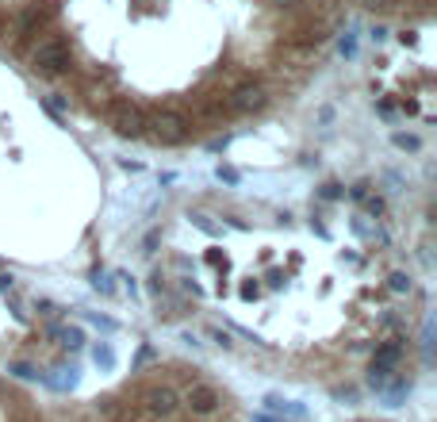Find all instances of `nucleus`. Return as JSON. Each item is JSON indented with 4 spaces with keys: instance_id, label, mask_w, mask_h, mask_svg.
Wrapping results in <instances>:
<instances>
[{
    "instance_id": "f257e3e1",
    "label": "nucleus",
    "mask_w": 437,
    "mask_h": 422,
    "mask_svg": "<svg viewBox=\"0 0 437 422\" xmlns=\"http://www.w3.org/2000/svg\"><path fill=\"white\" fill-rule=\"evenodd\" d=\"M31 62H35V70H39V73L54 77V73H62L65 65H70V46H65L58 35H50V39H43L39 46H35Z\"/></svg>"
},
{
    "instance_id": "f03ea898",
    "label": "nucleus",
    "mask_w": 437,
    "mask_h": 422,
    "mask_svg": "<svg viewBox=\"0 0 437 422\" xmlns=\"http://www.w3.org/2000/svg\"><path fill=\"white\" fill-rule=\"evenodd\" d=\"M146 127L154 135V143H161V146H177L188 135V119L180 111H157L154 119H146Z\"/></svg>"
},
{
    "instance_id": "7ed1b4c3",
    "label": "nucleus",
    "mask_w": 437,
    "mask_h": 422,
    "mask_svg": "<svg viewBox=\"0 0 437 422\" xmlns=\"http://www.w3.org/2000/svg\"><path fill=\"white\" fill-rule=\"evenodd\" d=\"M180 403H184V407L192 411V415H215L223 399H218V392L211 388V384L199 380V384H192V388L184 392V399H180Z\"/></svg>"
},
{
    "instance_id": "20e7f679",
    "label": "nucleus",
    "mask_w": 437,
    "mask_h": 422,
    "mask_svg": "<svg viewBox=\"0 0 437 422\" xmlns=\"http://www.w3.org/2000/svg\"><path fill=\"white\" fill-rule=\"evenodd\" d=\"M146 407H150V415H157V418H169V415H177V407H180V396L173 388H150L146 392Z\"/></svg>"
},
{
    "instance_id": "39448f33",
    "label": "nucleus",
    "mask_w": 437,
    "mask_h": 422,
    "mask_svg": "<svg viewBox=\"0 0 437 422\" xmlns=\"http://www.w3.org/2000/svg\"><path fill=\"white\" fill-rule=\"evenodd\" d=\"M269 104V96H265L261 84H238V89L231 92V108L234 111H261Z\"/></svg>"
},
{
    "instance_id": "423d86ee",
    "label": "nucleus",
    "mask_w": 437,
    "mask_h": 422,
    "mask_svg": "<svg viewBox=\"0 0 437 422\" xmlns=\"http://www.w3.org/2000/svg\"><path fill=\"white\" fill-rule=\"evenodd\" d=\"M142 131H146V116H142L138 108H123L116 116V135L119 138H142Z\"/></svg>"
},
{
    "instance_id": "0eeeda50",
    "label": "nucleus",
    "mask_w": 437,
    "mask_h": 422,
    "mask_svg": "<svg viewBox=\"0 0 437 422\" xmlns=\"http://www.w3.org/2000/svg\"><path fill=\"white\" fill-rule=\"evenodd\" d=\"M399 357H403V345L399 342H384V345H376V357L372 365H384V369H395Z\"/></svg>"
},
{
    "instance_id": "6e6552de",
    "label": "nucleus",
    "mask_w": 437,
    "mask_h": 422,
    "mask_svg": "<svg viewBox=\"0 0 437 422\" xmlns=\"http://www.w3.org/2000/svg\"><path fill=\"white\" fill-rule=\"evenodd\" d=\"M54 334L62 338L65 350H81V345H84V331H81V326H54Z\"/></svg>"
},
{
    "instance_id": "1a4fd4ad",
    "label": "nucleus",
    "mask_w": 437,
    "mask_h": 422,
    "mask_svg": "<svg viewBox=\"0 0 437 422\" xmlns=\"http://www.w3.org/2000/svg\"><path fill=\"white\" fill-rule=\"evenodd\" d=\"M265 407H269V411H280V415H292V418H303V407H299V403L280 399V396H269V399H265Z\"/></svg>"
},
{
    "instance_id": "9d476101",
    "label": "nucleus",
    "mask_w": 437,
    "mask_h": 422,
    "mask_svg": "<svg viewBox=\"0 0 437 422\" xmlns=\"http://www.w3.org/2000/svg\"><path fill=\"white\" fill-rule=\"evenodd\" d=\"M392 143H395V150H403V154H418V150H422V138H418V135H406V131H395Z\"/></svg>"
},
{
    "instance_id": "9b49d317",
    "label": "nucleus",
    "mask_w": 437,
    "mask_h": 422,
    "mask_svg": "<svg viewBox=\"0 0 437 422\" xmlns=\"http://www.w3.org/2000/svg\"><path fill=\"white\" fill-rule=\"evenodd\" d=\"M92 361H96L100 369H116V353H111V345H96V350H92Z\"/></svg>"
},
{
    "instance_id": "f8f14e48",
    "label": "nucleus",
    "mask_w": 437,
    "mask_h": 422,
    "mask_svg": "<svg viewBox=\"0 0 437 422\" xmlns=\"http://www.w3.org/2000/svg\"><path fill=\"white\" fill-rule=\"evenodd\" d=\"M387 380H392V369H384V365H372V372H368V384H372V388H387Z\"/></svg>"
},
{
    "instance_id": "ddd939ff",
    "label": "nucleus",
    "mask_w": 437,
    "mask_h": 422,
    "mask_svg": "<svg viewBox=\"0 0 437 422\" xmlns=\"http://www.w3.org/2000/svg\"><path fill=\"white\" fill-rule=\"evenodd\" d=\"M387 288L392 292H411V273H392L387 277Z\"/></svg>"
},
{
    "instance_id": "4468645a",
    "label": "nucleus",
    "mask_w": 437,
    "mask_h": 422,
    "mask_svg": "<svg viewBox=\"0 0 437 422\" xmlns=\"http://www.w3.org/2000/svg\"><path fill=\"white\" fill-rule=\"evenodd\" d=\"M8 372H12V377H20V380H35L39 377V372L31 369V365H23V361H16V365H8Z\"/></svg>"
},
{
    "instance_id": "2eb2a0df",
    "label": "nucleus",
    "mask_w": 437,
    "mask_h": 422,
    "mask_svg": "<svg viewBox=\"0 0 437 422\" xmlns=\"http://www.w3.org/2000/svg\"><path fill=\"white\" fill-rule=\"evenodd\" d=\"M360 204H365V211H368V215H384V196H372V192H368Z\"/></svg>"
},
{
    "instance_id": "dca6fc26",
    "label": "nucleus",
    "mask_w": 437,
    "mask_h": 422,
    "mask_svg": "<svg viewBox=\"0 0 437 422\" xmlns=\"http://www.w3.org/2000/svg\"><path fill=\"white\" fill-rule=\"evenodd\" d=\"M215 177H218V181H226V184H238V169H231V165H218Z\"/></svg>"
},
{
    "instance_id": "f3484780",
    "label": "nucleus",
    "mask_w": 437,
    "mask_h": 422,
    "mask_svg": "<svg viewBox=\"0 0 437 422\" xmlns=\"http://www.w3.org/2000/svg\"><path fill=\"white\" fill-rule=\"evenodd\" d=\"M192 223H196V227H199V231H204V234H218V227H215V223H211V219H207V215H199V211L192 215Z\"/></svg>"
},
{
    "instance_id": "a211bd4d",
    "label": "nucleus",
    "mask_w": 437,
    "mask_h": 422,
    "mask_svg": "<svg viewBox=\"0 0 437 422\" xmlns=\"http://www.w3.org/2000/svg\"><path fill=\"white\" fill-rule=\"evenodd\" d=\"M211 338L223 345V350H231V345H234V342H231V331H223V326H211Z\"/></svg>"
},
{
    "instance_id": "6ab92c4d",
    "label": "nucleus",
    "mask_w": 437,
    "mask_h": 422,
    "mask_svg": "<svg viewBox=\"0 0 437 422\" xmlns=\"http://www.w3.org/2000/svg\"><path fill=\"white\" fill-rule=\"evenodd\" d=\"M92 284H96V292H104V296H111V292H116V288H111V280L104 277V273H96V280H92Z\"/></svg>"
},
{
    "instance_id": "aec40b11",
    "label": "nucleus",
    "mask_w": 437,
    "mask_h": 422,
    "mask_svg": "<svg viewBox=\"0 0 437 422\" xmlns=\"http://www.w3.org/2000/svg\"><path fill=\"white\" fill-rule=\"evenodd\" d=\"M46 108H50L54 116H65V100L62 96H50V100H46Z\"/></svg>"
},
{
    "instance_id": "412c9836",
    "label": "nucleus",
    "mask_w": 437,
    "mask_h": 422,
    "mask_svg": "<svg viewBox=\"0 0 437 422\" xmlns=\"http://www.w3.org/2000/svg\"><path fill=\"white\" fill-rule=\"evenodd\" d=\"M349 196H353V200L360 204V200H365V196H368V184H353V189H349Z\"/></svg>"
},
{
    "instance_id": "4be33fe9",
    "label": "nucleus",
    "mask_w": 437,
    "mask_h": 422,
    "mask_svg": "<svg viewBox=\"0 0 437 422\" xmlns=\"http://www.w3.org/2000/svg\"><path fill=\"white\" fill-rule=\"evenodd\" d=\"M39 311H43V315H58V307H54L50 299H39Z\"/></svg>"
},
{
    "instance_id": "5701e85b",
    "label": "nucleus",
    "mask_w": 437,
    "mask_h": 422,
    "mask_svg": "<svg viewBox=\"0 0 437 422\" xmlns=\"http://www.w3.org/2000/svg\"><path fill=\"white\" fill-rule=\"evenodd\" d=\"M365 8H392V0H360Z\"/></svg>"
},
{
    "instance_id": "b1692460",
    "label": "nucleus",
    "mask_w": 437,
    "mask_h": 422,
    "mask_svg": "<svg viewBox=\"0 0 437 422\" xmlns=\"http://www.w3.org/2000/svg\"><path fill=\"white\" fill-rule=\"evenodd\" d=\"M16 280H12V273H0V292H8V288H12Z\"/></svg>"
},
{
    "instance_id": "393cba45",
    "label": "nucleus",
    "mask_w": 437,
    "mask_h": 422,
    "mask_svg": "<svg viewBox=\"0 0 437 422\" xmlns=\"http://www.w3.org/2000/svg\"><path fill=\"white\" fill-rule=\"evenodd\" d=\"M322 196H326V200H338L341 192H338V184H326V189H322Z\"/></svg>"
}]
</instances>
